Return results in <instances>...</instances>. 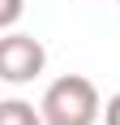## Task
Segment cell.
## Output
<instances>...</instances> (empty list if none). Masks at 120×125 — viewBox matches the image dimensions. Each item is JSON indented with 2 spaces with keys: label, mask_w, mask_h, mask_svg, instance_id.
Listing matches in <instances>:
<instances>
[{
  "label": "cell",
  "mask_w": 120,
  "mask_h": 125,
  "mask_svg": "<svg viewBox=\"0 0 120 125\" xmlns=\"http://www.w3.org/2000/svg\"><path fill=\"white\" fill-rule=\"evenodd\" d=\"M39 112H43L47 125H94L99 112H103V104H99V91H94L90 78L64 73V78H56L43 91Z\"/></svg>",
  "instance_id": "6da1fadb"
},
{
  "label": "cell",
  "mask_w": 120,
  "mask_h": 125,
  "mask_svg": "<svg viewBox=\"0 0 120 125\" xmlns=\"http://www.w3.org/2000/svg\"><path fill=\"white\" fill-rule=\"evenodd\" d=\"M103 125H120V91L103 104Z\"/></svg>",
  "instance_id": "5b68a950"
},
{
  "label": "cell",
  "mask_w": 120,
  "mask_h": 125,
  "mask_svg": "<svg viewBox=\"0 0 120 125\" xmlns=\"http://www.w3.org/2000/svg\"><path fill=\"white\" fill-rule=\"evenodd\" d=\"M0 125H47V121H43V112H34V104L4 99L0 104Z\"/></svg>",
  "instance_id": "3957f363"
},
{
  "label": "cell",
  "mask_w": 120,
  "mask_h": 125,
  "mask_svg": "<svg viewBox=\"0 0 120 125\" xmlns=\"http://www.w3.org/2000/svg\"><path fill=\"white\" fill-rule=\"evenodd\" d=\"M47 65V48L39 43L34 35H17V30H4L0 39V78L9 86H26L34 82Z\"/></svg>",
  "instance_id": "7a4b0ae2"
},
{
  "label": "cell",
  "mask_w": 120,
  "mask_h": 125,
  "mask_svg": "<svg viewBox=\"0 0 120 125\" xmlns=\"http://www.w3.org/2000/svg\"><path fill=\"white\" fill-rule=\"evenodd\" d=\"M22 9H26V0H0V30H13Z\"/></svg>",
  "instance_id": "277c9868"
}]
</instances>
